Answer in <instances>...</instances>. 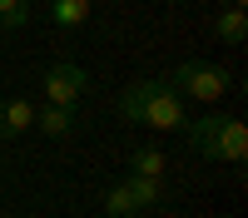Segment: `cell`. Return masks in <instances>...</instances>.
<instances>
[{"mask_svg":"<svg viewBox=\"0 0 248 218\" xmlns=\"http://www.w3.org/2000/svg\"><path fill=\"white\" fill-rule=\"evenodd\" d=\"M119 119L124 124H144L154 134H184L189 109L164 79H139V85H129L119 94Z\"/></svg>","mask_w":248,"mask_h":218,"instance_id":"6da1fadb","label":"cell"},{"mask_svg":"<svg viewBox=\"0 0 248 218\" xmlns=\"http://www.w3.org/2000/svg\"><path fill=\"white\" fill-rule=\"evenodd\" d=\"M179 99H199V104H218L223 89H229V70L214 65V59H179L174 74L164 79Z\"/></svg>","mask_w":248,"mask_h":218,"instance_id":"7a4b0ae2","label":"cell"},{"mask_svg":"<svg viewBox=\"0 0 248 218\" xmlns=\"http://www.w3.org/2000/svg\"><path fill=\"white\" fill-rule=\"evenodd\" d=\"M40 94H45V104H55V109H75L79 99L90 94V74L79 70V65H70V59H60V65L45 70Z\"/></svg>","mask_w":248,"mask_h":218,"instance_id":"3957f363","label":"cell"},{"mask_svg":"<svg viewBox=\"0 0 248 218\" xmlns=\"http://www.w3.org/2000/svg\"><path fill=\"white\" fill-rule=\"evenodd\" d=\"M229 129H233L229 114H203V119H189V124H184L189 149L203 154V159H223V149H229Z\"/></svg>","mask_w":248,"mask_h":218,"instance_id":"277c9868","label":"cell"},{"mask_svg":"<svg viewBox=\"0 0 248 218\" xmlns=\"http://www.w3.org/2000/svg\"><path fill=\"white\" fill-rule=\"evenodd\" d=\"M25 129H35V104H30L25 94H15V99L0 104V134H5V139H20Z\"/></svg>","mask_w":248,"mask_h":218,"instance_id":"5b68a950","label":"cell"},{"mask_svg":"<svg viewBox=\"0 0 248 218\" xmlns=\"http://www.w3.org/2000/svg\"><path fill=\"white\" fill-rule=\"evenodd\" d=\"M124 189L134 193L139 213H144V208H164V203H169V184H164V178H139V174H129V178H124Z\"/></svg>","mask_w":248,"mask_h":218,"instance_id":"8992f818","label":"cell"},{"mask_svg":"<svg viewBox=\"0 0 248 218\" xmlns=\"http://www.w3.org/2000/svg\"><path fill=\"white\" fill-rule=\"evenodd\" d=\"M94 15V0H50V20L55 30H79Z\"/></svg>","mask_w":248,"mask_h":218,"instance_id":"52a82bcc","label":"cell"},{"mask_svg":"<svg viewBox=\"0 0 248 218\" xmlns=\"http://www.w3.org/2000/svg\"><path fill=\"white\" fill-rule=\"evenodd\" d=\"M35 129L45 139H65V134H75V109H55V104L35 109Z\"/></svg>","mask_w":248,"mask_h":218,"instance_id":"ba28073f","label":"cell"},{"mask_svg":"<svg viewBox=\"0 0 248 218\" xmlns=\"http://www.w3.org/2000/svg\"><path fill=\"white\" fill-rule=\"evenodd\" d=\"M129 174H139V178H164V174H169V159H164V149H154V144H139V149L129 154Z\"/></svg>","mask_w":248,"mask_h":218,"instance_id":"9c48e42d","label":"cell"},{"mask_svg":"<svg viewBox=\"0 0 248 218\" xmlns=\"http://www.w3.org/2000/svg\"><path fill=\"white\" fill-rule=\"evenodd\" d=\"M214 35L223 40V45H243V35H248V15L229 5L223 15H214Z\"/></svg>","mask_w":248,"mask_h":218,"instance_id":"30bf717a","label":"cell"},{"mask_svg":"<svg viewBox=\"0 0 248 218\" xmlns=\"http://www.w3.org/2000/svg\"><path fill=\"white\" fill-rule=\"evenodd\" d=\"M105 218H139V203H134V193L124 184H114L105 193Z\"/></svg>","mask_w":248,"mask_h":218,"instance_id":"8fae6325","label":"cell"},{"mask_svg":"<svg viewBox=\"0 0 248 218\" xmlns=\"http://www.w3.org/2000/svg\"><path fill=\"white\" fill-rule=\"evenodd\" d=\"M30 25V0H0V30H25Z\"/></svg>","mask_w":248,"mask_h":218,"instance_id":"7c38bea8","label":"cell"},{"mask_svg":"<svg viewBox=\"0 0 248 218\" xmlns=\"http://www.w3.org/2000/svg\"><path fill=\"white\" fill-rule=\"evenodd\" d=\"M243 154H248V129H243V119H233L229 149H223V164H243Z\"/></svg>","mask_w":248,"mask_h":218,"instance_id":"4fadbf2b","label":"cell"},{"mask_svg":"<svg viewBox=\"0 0 248 218\" xmlns=\"http://www.w3.org/2000/svg\"><path fill=\"white\" fill-rule=\"evenodd\" d=\"M164 5H179V0H164Z\"/></svg>","mask_w":248,"mask_h":218,"instance_id":"5bb4252c","label":"cell"}]
</instances>
